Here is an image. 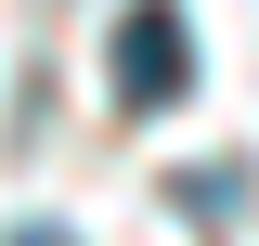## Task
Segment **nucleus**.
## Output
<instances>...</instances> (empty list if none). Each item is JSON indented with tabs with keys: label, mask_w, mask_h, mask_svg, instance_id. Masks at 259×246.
Instances as JSON below:
<instances>
[{
	"label": "nucleus",
	"mask_w": 259,
	"mask_h": 246,
	"mask_svg": "<svg viewBox=\"0 0 259 246\" xmlns=\"http://www.w3.org/2000/svg\"><path fill=\"white\" fill-rule=\"evenodd\" d=\"M194 91V26H182V0H130L117 13V104H182Z\"/></svg>",
	"instance_id": "1"
},
{
	"label": "nucleus",
	"mask_w": 259,
	"mask_h": 246,
	"mask_svg": "<svg viewBox=\"0 0 259 246\" xmlns=\"http://www.w3.org/2000/svg\"><path fill=\"white\" fill-rule=\"evenodd\" d=\"M13 246H78V233H65V220H26V233H13Z\"/></svg>",
	"instance_id": "2"
}]
</instances>
